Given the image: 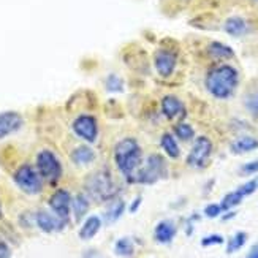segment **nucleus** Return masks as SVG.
Returning a JSON list of instances; mask_svg holds the SVG:
<instances>
[{"mask_svg":"<svg viewBox=\"0 0 258 258\" xmlns=\"http://www.w3.org/2000/svg\"><path fill=\"white\" fill-rule=\"evenodd\" d=\"M103 225V219L100 216H89L84 223L80 228V233H78V236H80L81 241H89L92 239L94 236H97V233L100 231Z\"/></svg>","mask_w":258,"mask_h":258,"instance_id":"6ab92c4d","label":"nucleus"},{"mask_svg":"<svg viewBox=\"0 0 258 258\" xmlns=\"http://www.w3.org/2000/svg\"><path fill=\"white\" fill-rule=\"evenodd\" d=\"M242 103H244L245 111H247L250 116L258 117V87L252 89V91H249L244 95Z\"/></svg>","mask_w":258,"mask_h":258,"instance_id":"a878e982","label":"nucleus"},{"mask_svg":"<svg viewBox=\"0 0 258 258\" xmlns=\"http://www.w3.org/2000/svg\"><path fill=\"white\" fill-rule=\"evenodd\" d=\"M72 194L67 188H57L55 192L49 197V211L54 212L59 219L69 223L72 216Z\"/></svg>","mask_w":258,"mask_h":258,"instance_id":"1a4fd4ad","label":"nucleus"},{"mask_svg":"<svg viewBox=\"0 0 258 258\" xmlns=\"http://www.w3.org/2000/svg\"><path fill=\"white\" fill-rule=\"evenodd\" d=\"M255 2H258V0H255Z\"/></svg>","mask_w":258,"mask_h":258,"instance_id":"4c0bfd02","label":"nucleus"},{"mask_svg":"<svg viewBox=\"0 0 258 258\" xmlns=\"http://www.w3.org/2000/svg\"><path fill=\"white\" fill-rule=\"evenodd\" d=\"M208 55L214 60H230L234 57V51L222 41H211L208 44Z\"/></svg>","mask_w":258,"mask_h":258,"instance_id":"aec40b11","label":"nucleus"},{"mask_svg":"<svg viewBox=\"0 0 258 258\" xmlns=\"http://www.w3.org/2000/svg\"><path fill=\"white\" fill-rule=\"evenodd\" d=\"M225 242V238L222 236L219 233H212V234H208L203 239H201V245L203 247H212V245H222Z\"/></svg>","mask_w":258,"mask_h":258,"instance_id":"c85d7f7f","label":"nucleus"},{"mask_svg":"<svg viewBox=\"0 0 258 258\" xmlns=\"http://www.w3.org/2000/svg\"><path fill=\"white\" fill-rule=\"evenodd\" d=\"M22 125H24V117H22L21 113L13 109L2 111L0 113V140L18 133L22 128Z\"/></svg>","mask_w":258,"mask_h":258,"instance_id":"f8f14e48","label":"nucleus"},{"mask_svg":"<svg viewBox=\"0 0 258 258\" xmlns=\"http://www.w3.org/2000/svg\"><path fill=\"white\" fill-rule=\"evenodd\" d=\"M177 234L176 223L170 219L160 220L154 228V239L159 244H170Z\"/></svg>","mask_w":258,"mask_h":258,"instance_id":"4468645a","label":"nucleus"},{"mask_svg":"<svg viewBox=\"0 0 258 258\" xmlns=\"http://www.w3.org/2000/svg\"><path fill=\"white\" fill-rule=\"evenodd\" d=\"M173 133H174V137L177 140H181L184 143H188V141L195 140V128L190 125L188 122H184V120H179L177 124H174Z\"/></svg>","mask_w":258,"mask_h":258,"instance_id":"5701e85b","label":"nucleus"},{"mask_svg":"<svg viewBox=\"0 0 258 258\" xmlns=\"http://www.w3.org/2000/svg\"><path fill=\"white\" fill-rule=\"evenodd\" d=\"M141 203H143V198L141 197H137L133 201H132V205H130V208H128V212H132V214H135L138 209H140V206H141Z\"/></svg>","mask_w":258,"mask_h":258,"instance_id":"72a5a7b5","label":"nucleus"},{"mask_svg":"<svg viewBox=\"0 0 258 258\" xmlns=\"http://www.w3.org/2000/svg\"><path fill=\"white\" fill-rule=\"evenodd\" d=\"M242 200H244V197L239 194V190L236 188V190H233V192H230V194H227L225 197H223L219 205H220L222 211L225 212V211H231L236 206H239L242 203Z\"/></svg>","mask_w":258,"mask_h":258,"instance_id":"393cba45","label":"nucleus"},{"mask_svg":"<svg viewBox=\"0 0 258 258\" xmlns=\"http://www.w3.org/2000/svg\"><path fill=\"white\" fill-rule=\"evenodd\" d=\"M168 177V165L166 160L160 154H151L148 155L141 166L137 170L130 179V184H143V185H152L159 182L160 179Z\"/></svg>","mask_w":258,"mask_h":258,"instance_id":"20e7f679","label":"nucleus"},{"mask_svg":"<svg viewBox=\"0 0 258 258\" xmlns=\"http://www.w3.org/2000/svg\"><path fill=\"white\" fill-rule=\"evenodd\" d=\"M223 30H225L230 37H234V38H239V37H244L247 35L250 27L247 24V21L241 16H230L225 22H223Z\"/></svg>","mask_w":258,"mask_h":258,"instance_id":"dca6fc26","label":"nucleus"},{"mask_svg":"<svg viewBox=\"0 0 258 258\" xmlns=\"http://www.w3.org/2000/svg\"><path fill=\"white\" fill-rule=\"evenodd\" d=\"M160 108H162V114L168 120H182L187 116L185 105L176 95H165L160 102Z\"/></svg>","mask_w":258,"mask_h":258,"instance_id":"ddd939ff","label":"nucleus"},{"mask_svg":"<svg viewBox=\"0 0 258 258\" xmlns=\"http://www.w3.org/2000/svg\"><path fill=\"white\" fill-rule=\"evenodd\" d=\"M35 168L43 177V181H46L51 185H55L63 174L62 162L57 155H55L51 149H41L37 154L35 159Z\"/></svg>","mask_w":258,"mask_h":258,"instance_id":"39448f33","label":"nucleus"},{"mask_svg":"<svg viewBox=\"0 0 258 258\" xmlns=\"http://www.w3.org/2000/svg\"><path fill=\"white\" fill-rule=\"evenodd\" d=\"M245 258H258V242H255L252 247H250V250H249V253L245 255Z\"/></svg>","mask_w":258,"mask_h":258,"instance_id":"f704fd0d","label":"nucleus"},{"mask_svg":"<svg viewBox=\"0 0 258 258\" xmlns=\"http://www.w3.org/2000/svg\"><path fill=\"white\" fill-rule=\"evenodd\" d=\"M222 208H220V205L219 203H211V205H208L206 208H205V211H203V214L208 217V219H216V217H220L222 216Z\"/></svg>","mask_w":258,"mask_h":258,"instance_id":"2f4dec72","label":"nucleus"},{"mask_svg":"<svg viewBox=\"0 0 258 258\" xmlns=\"http://www.w3.org/2000/svg\"><path fill=\"white\" fill-rule=\"evenodd\" d=\"M258 173V160H250L247 163H244L239 168V174L241 176H253Z\"/></svg>","mask_w":258,"mask_h":258,"instance_id":"7c9ffc66","label":"nucleus"},{"mask_svg":"<svg viewBox=\"0 0 258 258\" xmlns=\"http://www.w3.org/2000/svg\"><path fill=\"white\" fill-rule=\"evenodd\" d=\"M95 151L87 144H81L75 148L70 154V159L76 166H87L95 162Z\"/></svg>","mask_w":258,"mask_h":258,"instance_id":"a211bd4d","label":"nucleus"},{"mask_svg":"<svg viewBox=\"0 0 258 258\" xmlns=\"http://www.w3.org/2000/svg\"><path fill=\"white\" fill-rule=\"evenodd\" d=\"M177 65V54L173 49L168 48H160L154 55V67L155 72L159 73L162 78H170Z\"/></svg>","mask_w":258,"mask_h":258,"instance_id":"9d476101","label":"nucleus"},{"mask_svg":"<svg viewBox=\"0 0 258 258\" xmlns=\"http://www.w3.org/2000/svg\"><path fill=\"white\" fill-rule=\"evenodd\" d=\"M160 148L162 151L170 157V159L176 160L181 157V148H179V144H177V140L173 133H163L162 135V138H160Z\"/></svg>","mask_w":258,"mask_h":258,"instance_id":"4be33fe9","label":"nucleus"},{"mask_svg":"<svg viewBox=\"0 0 258 258\" xmlns=\"http://www.w3.org/2000/svg\"><path fill=\"white\" fill-rule=\"evenodd\" d=\"M206 91L216 100H228L239 86V72L230 63H222L211 69L205 80Z\"/></svg>","mask_w":258,"mask_h":258,"instance_id":"f257e3e1","label":"nucleus"},{"mask_svg":"<svg viewBox=\"0 0 258 258\" xmlns=\"http://www.w3.org/2000/svg\"><path fill=\"white\" fill-rule=\"evenodd\" d=\"M114 253L122 258H130L135 253V244L130 238H119L114 244Z\"/></svg>","mask_w":258,"mask_h":258,"instance_id":"b1692460","label":"nucleus"},{"mask_svg":"<svg viewBox=\"0 0 258 258\" xmlns=\"http://www.w3.org/2000/svg\"><path fill=\"white\" fill-rule=\"evenodd\" d=\"M114 163L127 182L143 163V149L135 138H122L114 146Z\"/></svg>","mask_w":258,"mask_h":258,"instance_id":"f03ea898","label":"nucleus"},{"mask_svg":"<svg viewBox=\"0 0 258 258\" xmlns=\"http://www.w3.org/2000/svg\"><path fill=\"white\" fill-rule=\"evenodd\" d=\"M256 182H258V177H256Z\"/></svg>","mask_w":258,"mask_h":258,"instance_id":"e433bc0d","label":"nucleus"},{"mask_svg":"<svg viewBox=\"0 0 258 258\" xmlns=\"http://www.w3.org/2000/svg\"><path fill=\"white\" fill-rule=\"evenodd\" d=\"M13 181L26 195H38L43 192V177L30 163L21 165L13 174Z\"/></svg>","mask_w":258,"mask_h":258,"instance_id":"423d86ee","label":"nucleus"},{"mask_svg":"<svg viewBox=\"0 0 258 258\" xmlns=\"http://www.w3.org/2000/svg\"><path fill=\"white\" fill-rule=\"evenodd\" d=\"M91 208V198L86 194H78L72 198V214L75 216V220L80 222L84 219V216Z\"/></svg>","mask_w":258,"mask_h":258,"instance_id":"412c9836","label":"nucleus"},{"mask_svg":"<svg viewBox=\"0 0 258 258\" xmlns=\"http://www.w3.org/2000/svg\"><path fill=\"white\" fill-rule=\"evenodd\" d=\"M212 151H214V144L208 137H205V135L195 137L192 149L187 155V165L190 168H195V170H203L209 163Z\"/></svg>","mask_w":258,"mask_h":258,"instance_id":"0eeeda50","label":"nucleus"},{"mask_svg":"<svg viewBox=\"0 0 258 258\" xmlns=\"http://www.w3.org/2000/svg\"><path fill=\"white\" fill-rule=\"evenodd\" d=\"M124 211H125V201L122 198H113L108 201V206L103 212V222L108 223V225H113L116 223L122 216H124Z\"/></svg>","mask_w":258,"mask_h":258,"instance_id":"f3484780","label":"nucleus"},{"mask_svg":"<svg viewBox=\"0 0 258 258\" xmlns=\"http://www.w3.org/2000/svg\"><path fill=\"white\" fill-rule=\"evenodd\" d=\"M256 149H258V138L252 137V135H242V137H238L230 144V151L234 155L249 154Z\"/></svg>","mask_w":258,"mask_h":258,"instance_id":"2eb2a0df","label":"nucleus"},{"mask_svg":"<svg viewBox=\"0 0 258 258\" xmlns=\"http://www.w3.org/2000/svg\"><path fill=\"white\" fill-rule=\"evenodd\" d=\"M238 190H239V194L245 198V197H250V195H253L256 190H258V182H256V177L255 179H250V181H247V182H244L242 185H239L238 187Z\"/></svg>","mask_w":258,"mask_h":258,"instance_id":"c756f323","label":"nucleus"},{"mask_svg":"<svg viewBox=\"0 0 258 258\" xmlns=\"http://www.w3.org/2000/svg\"><path fill=\"white\" fill-rule=\"evenodd\" d=\"M0 258H11V247L4 236H0Z\"/></svg>","mask_w":258,"mask_h":258,"instance_id":"473e14b6","label":"nucleus"},{"mask_svg":"<svg viewBox=\"0 0 258 258\" xmlns=\"http://www.w3.org/2000/svg\"><path fill=\"white\" fill-rule=\"evenodd\" d=\"M86 195L97 201V203H108L109 200L116 198L117 187L113 181L111 173L105 170H98L86 177Z\"/></svg>","mask_w":258,"mask_h":258,"instance_id":"7ed1b4c3","label":"nucleus"},{"mask_svg":"<svg viewBox=\"0 0 258 258\" xmlns=\"http://www.w3.org/2000/svg\"><path fill=\"white\" fill-rule=\"evenodd\" d=\"M2 216H4V211H2V201H0V219H2Z\"/></svg>","mask_w":258,"mask_h":258,"instance_id":"c9c22d12","label":"nucleus"},{"mask_svg":"<svg viewBox=\"0 0 258 258\" xmlns=\"http://www.w3.org/2000/svg\"><path fill=\"white\" fill-rule=\"evenodd\" d=\"M72 130L86 143H95L98 138V122L91 114H81L72 122Z\"/></svg>","mask_w":258,"mask_h":258,"instance_id":"6e6552de","label":"nucleus"},{"mask_svg":"<svg viewBox=\"0 0 258 258\" xmlns=\"http://www.w3.org/2000/svg\"><path fill=\"white\" fill-rule=\"evenodd\" d=\"M247 238L249 236H247V233H245V231H236V233H234L227 242V253H234V252L241 250L245 245V242H247Z\"/></svg>","mask_w":258,"mask_h":258,"instance_id":"bb28decb","label":"nucleus"},{"mask_svg":"<svg viewBox=\"0 0 258 258\" xmlns=\"http://www.w3.org/2000/svg\"><path fill=\"white\" fill-rule=\"evenodd\" d=\"M33 219H35V225L43 231V233H59L67 227V222H63L62 219H59L57 216L51 211L46 209H40L33 214Z\"/></svg>","mask_w":258,"mask_h":258,"instance_id":"9b49d317","label":"nucleus"},{"mask_svg":"<svg viewBox=\"0 0 258 258\" xmlns=\"http://www.w3.org/2000/svg\"><path fill=\"white\" fill-rule=\"evenodd\" d=\"M105 89L109 94H119V92L124 91V81H122L117 75L111 73L106 76V80H105Z\"/></svg>","mask_w":258,"mask_h":258,"instance_id":"cd10ccee","label":"nucleus"}]
</instances>
